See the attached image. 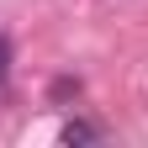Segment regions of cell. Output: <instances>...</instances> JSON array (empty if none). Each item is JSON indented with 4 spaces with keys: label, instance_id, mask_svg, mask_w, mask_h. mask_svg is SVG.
<instances>
[{
    "label": "cell",
    "instance_id": "obj_1",
    "mask_svg": "<svg viewBox=\"0 0 148 148\" xmlns=\"http://www.w3.org/2000/svg\"><path fill=\"white\" fill-rule=\"evenodd\" d=\"M58 138H64V143L74 148V143H95L101 132H95V127H90V122H69V127H64V132H58Z\"/></svg>",
    "mask_w": 148,
    "mask_h": 148
},
{
    "label": "cell",
    "instance_id": "obj_2",
    "mask_svg": "<svg viewBox=\"0 0 148 148\" xmlns=\"http://www.w3.org/2000/svg\"><path fill=\"white\" fill-rule=\"evenodd\" d=\"M5 64H11V42L0 37V79H5Z\"/></svg>",
    "mask_w": 148,
    "mask_h": 148
}]
</instances>
